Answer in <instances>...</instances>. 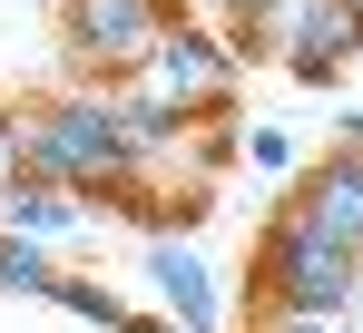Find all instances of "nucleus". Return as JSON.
<instances>
[{"mask_svg":"<svg viewBox=\"0 0 363 333\" xmlns=\"http://www.w3.org/2000/svg\"><path fill=\"white\" fill-rule=\"evenodd\" d=\"M138 98H157V108H177V118H216L226 98H236V50L206 30V20H177L157 50L138 59V79H128Z\"/></svg>","mask_w":363,"mask_h":333,"instance_id":"obj_3","label":"nucleus"},{"mask_svg":"<svg viewBox=\"0 0 363 333\" xmlns=\"http://www.w3.org/2000/svg\"><path fill=\"white\" fill-rule=\"evenodd\" d=\"M285 206H295L304 225H324L334 245H354V255H363V157H344V147H334L324 166H304V186L285 196Z\"/></svg>","mask_w":363,"mask_h":333,"instance_id":"obj_5","label":"nucleus"},{"mask_svg":"<svg viewBox=\"0 0 363 333\" xmlns=\"http://www.w3.org/2000/svg\"><path fill=\"white\" fill-rule=\"evenodd\" d=\"M147 284L167 294V324L177 333H216V275H206V255L196 245H147Z\"/></svg>","mask_w":363,"mask_h":333,"instance_id":"obj_6","label":"nucleus"},{"mask_svg":"<svg viewBox=\"0 0 363 333\" xmlns=\"http://www.w3.org/2000/svg\"><path fill=\"white\" fill-rule=\"evenodd\" d=\"M30 186H50L69 206H89L99 186H138V157H128L118 118H108V89H69L30 118Z\"/></svg>","mask_w":363,"mask_h":333,"instance_id":"obj_2","label":"nucleus"},{"mask_svg":"<svg viewBox=\"0 0 363 333\" xmlns=\"http://www.w3.org/2000/svg\"><path fill=\"white\" fill-rule=\"evenodd\" d=\"M354 10H363V0H354Z\"/></svg>","mask_w":363,"mask_h":333,"instance_id":"obj_16","label":"nucleus"},{"mask_svg":"<svg viewBox=\"0 0 363 333\" xmlns=\"http://www.w3.org/2000/svg\"><path fill=\"white\" fill-rule=\"evenodd\" d=\"M79 216L89 206H69V196H50V186H0V235H30V245H50V235H79Z\"/></svg>","mask_w":363,"mask_h":333,"instance_id":"obj_8","label":"nucleus"},{"mask_svg":"<svg viewBox=\"0 0 363 333\" xmlns=\"http://www.w3.org/2000/svg\"><path fill=\"white\" fill-rule=\"evenodd\" d=\"M344 157H363V108H354V118H344Z\"/></svg>","mask_w":363,"mask_h":333,"instance_id":"obj_14","label":"nucleus"},{"mask_svg":"<svg viewBox=\"0 0 363 333\" xmlns=\"http://www.w3.org/2000/svg\"><path fill=\"white\" fill-rule=\"evenodd\" d=\"M50 304H69L79 324H99V333H128V304L108 294V284H89V275H60V284H50Z\"/></svg>","mask_w":363,"mask_h":333,"instance_id":"obj_10","label":"nucleus"},{"mask_svg":"<svg viewBox=\"0 0 363 333\" xmlns=\"http://www.w3.org/2000/svg\"><path fill=\"white\" fill-rule=\"evenodd\" d=\"M128 333H177V324H138V314H128Z\"/></svg>","mask_w":363,"mask_h":333,"instance_id":"obj_15","label":"nucleus"},{"mask_svg":"<svg viewBox=\"0 0 363 333\" xmlns=\"http://www.w3.org/2000/svg\"><path fill=\"white\" fill-rule=\"evenodd\" d=\"M20 166H30V118L0 108V186H20Z\"/></svg>","mask_w":363,"mask_h":333,"instance_id":"obj_11","label":"nucleus"},{"mask_svg":"<svg viewBox=\"0 0 363 333\" xmlns=\"http://www.w3.org/2000/svg\"><path fill=\"white\" fill-rule=\"evenodd\" d=\"M245 157H255V166H265V176H275V166H295V147H285L275 128H255V137H245Z\"/></svg>","mask_w":363,"mask_h":333,"instance_id":"obj_13","label":"nucleus"},{"mask_svg":"<svg viewBox=\"0 0 363 333\" xmlns=\"http://www.w3.org/2000/svg\"><path fill=\"white\" fill-rule=\"evenodd\" d=\"M60 265H50V245H30V235H0V294H50Z\"/></svg>","mask_w":363,"mask_h":333,"instance_id":"obj_9","label":"nucleus"},{"mask_svg":"<svg viewBox=\"0 0 363 333\" xmlns=\"http://www.w3.org/2000/svg\"><path fill=\"white\" fill-rule=\"evenodd\" d=\"M245 284H255V314H354L363 255L334 245L324 225H304L295 206H275L255 255H245Z\"/></svg>","mask_w":363,"mask_h":333,"instance_id":"obj_1","label":"nucleus"},{"mask_svg":"<svg viewBox=\"0 0 363 333\" xmlns=\"http://www.w3.org/2000/svg\"><path fill=\"white\" fill-rule=\"evenodd\" d=\"M255 333H354V314H255Z\"/></svg>","mask_w":363,"mask_h":333,"instance_id":"obj_12","label":"nucleus"},{"mask_svg":"<svg viewBox=\"0 0 363 333\" xmlns=\"http://www.w3.org/2000/svg\"><path fill=\"white\" fill-rule=\"evenodd\" d=\"M177 30L167 0H60V40L89 79H138V59Z\"/></svg>","mask_w":363,"mask_h":333,"instance_id":"obj_4","label":"nucleus"},{"mask_svg":"<svg viewBox=\"0 0 363 333\" xmlns=\"http://www.w3.org/2000/svg\"><path fill=\"white\" fill-rule=\"evenodd\" d=\"M108 118H118V137H128V157H138V176H147V157H177V137L196 128V118L157 108V98H138V89H108Z\"/></svg>","mask_w":363,"mask_h":333,"instance_id":"obj_7","label":"nucleus"}]
</instances>
